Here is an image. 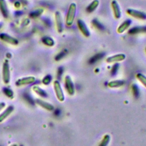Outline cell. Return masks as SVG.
<instances>
[{"label":"cell","mask_w":146,"mask_h":146,"mask_svg":"<svg viewBox=\"0 0 146 146\" xmlns=\"http://www.w3.org/2000/svg\"><path fill=\"white\" fill-rule=\"evenodd\" d=\"M132 93L135 98H138L140 95V90L138 86L136 84H133L132 85Z\"/></svg>","instance_id":"obj_26"},{"label":"cell","mask_w":146,"mask_h":146,"mask_svg":"<svg viewBox=\"0 0 146 146\" xmlns=\"http://www.w3.org/2000/svg\"><path fill=\"white\" fill-rule=\"evenodd\" d=\"M104 52H99L93 55L88 60V63L90 64H92L93 63H95L97 62L98 61L100 60L102 58H103L104 56Z\"/></svg>","instance_id":"obj_18"},{"label":"cell","mask_w":146,"mask_h":146,"mask_svg":"<svg viewBox=\"0 0 146 146\" xmlns=\"http://www.w3.org/2000/svg\"><path fill=\"white\" fill-rule=\"evenodd\" d=\"M51 81V76L50 75H47L46 76H45L43 79H42V83L44 84H48Z\"/></svg>","instance_id":"obj_28"},{"label":"cell","mask_w":146,"mask_h":146,"mask_svg":"<svg viewBox=\"0 0 146 146\" xmlns=\"http://www.w3.org/2000/svg\"><path fill=\"white\" fill-rule=\"evenodd\" d=\"M62 72H63V68L62 67H60L59 68V70H58V76H60L62 74Z\"/></svg>","instance_id":"obj_31"},{"label":"cell","mask_w":146,"mask_h":146,"mask_svg":"<svg viewBox=\"0 0 146 146\" xmlns=\"http://www.w3.org/2000/svg\"><path fill=\"white\" fill-rule=\"evenodd\" d=\"M143 33H146V26H134L130 28L128 31V33L130 35H135Z\"/></svg>","instance_id":"obj_13"},{"label":"cell","mask_w":146,"mask_h":146,"mask_svg":"<svg viewBox=\"0 0 146 146\" xmlns=\"http://www.w3.org/2000/svg\"><path fill=\"white\" fill-rule=\"evenodd\" d=\"M33 90L35 93H36L38 95H40L42 97H46L47 96L46 92L43 90H42L41 88H40L38 86H33Z\"/></svg>","instance_id":"obj_22"},{"label":"cell","mask_w":146,"mask_h":146,"mask_svg":"<svg viewBox=\"0 0 146 146\" xmlns=\"http://www.w3.org/2000/svg\"><path fill=\"white\" fill-rule=\"evenodd\" d=\"M3 92L4 94L7 96V97H12L13 96V92L12 91V90H11L9 88H5L3 90Z\"/></svg>","instance_id":"obj_30"},{"label":"cell","mask_w":146,"mask_h":146,"mask_svg":"<svg viewBox=\"0 0 146 146\" xmlns=\"http://www.w3.org/2000/svg\"><path fill=\"white\" fill-rule=\"evenodd\" d=\"M10 69L9 65L7 61L5 62L2 67V78L3 81L5 84H7L10 82Z\"/></svg>","instance_id":"obj_6"},{"label":"cell","mask_w":146,"mask_h":146,"mask_svg":"<svg viewBox=\"0 0 146 146\" xmlns=\"http://www.w3.org/2000/svg\"><path fill=\"white\" fill-rule=\"evenodd\" d=\"M92 25L93 26L95 27V28H96L98 30H103L104 29V26H103V25L100 22L98 19H94L92 22Z\"/></svg>","instance_id":"obj_21"},{"label":"cell","mask_w":146,"mask_h":146,"mask_svg":"<svg viewBox=\"0 0 146 146\" xmlns=\"http://www.w3.org/2000/svg\"><path fill=\"white\" fill-rule=\"evenodd\" d=\"M10 146H17V144H12V145H10Z\"/></svg>","instance_id":"obj_33"},{"label":"cell","mask_w":146,"mask_h":146,"mask_svg":"<svg viewBox=\"0 0 146 146\" xmlns=\"http://www.w3.org/2000/svg\"><path fill=\"white\" fill-rule=\"evenodd\" d=\"M36 103L37 104H38L39 106L42 107V108L46 109L48 111H52L54 110V107L50 103H47L46 102H44L40 99H37L36 100Z\"/></svg>","instance_id":"obj_14"},{"label":"cell","mask_w":146,"mask_h":146,"mask_svg":"<svg viewBox=\"0 0 146 146\" xmlns=\"http://www.w3.org/2000/svg\"><path fill=\"white\" fill-rule=\"evenodd\" d=\"M136 77L137 79L146 88V76L141 73H137Z\"/></svg>","instance_id":"obj_23"},{"label":"cell","mask_w":146,"mask_h":146,"mask_svg":"<svg viewBox=\"0 0 146 146\" xmlns=\"http://www.w3.org/2000/svg\"><path fill=\"white\" fill-rule=\"evenodd\" d=\"M76 13V5L75 3H71L68 7L66 17V24L67 26H71L74 22Z\"/></svg>","instance_id":"obj_1"},{"label":"cell","mask_w":146,"mask_h":146,"mask_svg":"<svg viewBox=\"0 0 146 146\" xmlns=\"http://www.w3.org/2000/svg\"><path fill=\"white\" fill-rule=\"evenodd\" d=\"M55 19L56 23V29L58 33H62L63 31V21H62V17L61 14L59 11H57L55 12Z\"/></svg>","instance_id":"obj_10"},{"label":"cell","mask_w":146,"mask_h":146,"mask_svg":"<svg viewBox=\"0 0 146 146\" xmlns=\"http://www.w3.org/2000/svg\"><path fill=\"white\" fill-rule=\"evenodd\" d=\"M0 39L3 41L11 44H17L18 43V40L16 38L5 33H2L0 34Z\"/></svg>","instance_id":"obj_11"},{"label":"cell","mask_w":146,"mask_h":146,"mask_svg":"<svg viewBox=\"0 0 146 146\" xmlns=\"http://www.w3.org/2000/svg\"><path fill=\"white\" fill-rule=\"evenodd\" d=\"M14 107L13 106L8 107L5 111H4L1 115H0V123L2 122L5 119H6L13 111Z\"/></svg>","instance_id":"obj_16"},{"label":"cell","mask_w":146,"mask_h":146,"mask_svg":"<svg viewBox=\"0 0 146 146\" xmlns=\"http://www.w3.org/2000/svg\"><path fill=\"white\" fill-rule=\"evenodd\" d=\"M99 5V1L98 0H94L87 6L86 10L87 13H91L97 9Z\"/></svg>","instance_id":"obj_15"},{"label":"cell","mask_w":146,"mask_h":146,"mask_svg":"<svg viewBox=\"0 0 146 146\" xmlns=\"http://www.w3.org/2000/svg\"><path fill=\"white\" fill-rule=\"evenodd\" d=\"M5 106V103L3 102L0 103V111Z\"/></svg>","instance_id":"obj_32"},{"label":"cell","mask_w":146,"mask_h":146,"mask_svg":"<svg viewBox=\"0 0 146 146\" xmlns=\"http://www.w3.org/2000/svg\"><path fill=\"white\" fill-rule=\"evenodd\" d=\"M43 11V10L42 9H38L31 12L30 14V16L31 18H35L36 17H39V15H40L42 14Z\"/></svg>","instance_id":"obj_25"},{"label":"cell","mask_w":146,"mask_h":146,"mask_svg":"<svg viewBox=\"0 0 146 146\" xmlns=\"http://www.w3.org/2000/svg\"><path fill=\"white\" fill-rule=\"evenodd\" d=\"M127 13L128 15L140 20H146V13L134 9H128Z\"/></svg>","instance_id":"obj_2"},{"label":"cell","mask_w":146,"mask_h":146,"mask_svg":"<svg viewBox=\"0 0 146 146\" xmlns=\"http://www.w3.org/2000/svg\"><path fill=\"white\" fill-rule=\"evenodd\" d=\"M64 86L66 90L70 95H73L75 93V86L71 78L68 75L65 76L64 78Z\"/></svg>","instance_id":"obj_5"},{"label":"cell","mask_w":146,"mask_h":146,"mask_svg":"<svg viewBox=\"0 0 146 146\" xmlns=\"http://www.w3.org/2000/svg\"><path fill=\"white\" fill-rule=\"evenodd\" d=\"M125 59V55L124 54L120 53L115 54L113 55L110 56L106 59V62L107 63H117L124 60Z\"/></svg>","instance_id":"obj_9"},{"label":"cell","mask_w":146,"mask_h":146,"mask_svg":"<svg viewBox=\"0 0 146 146\" xmlns=\"http://www.w3.org/2000/svg\"><path fill=\"white\" fill-rule=\"evenodd\" d=\"M66 54V53L65 51H62L60 52L59 54H58L56 55V56H55V60H60L61 59H62V58L65 56Z\"/></svg>","instance_id":"obj_29"},{"label":"cell","mask_w":146,"mask_h":146,"mask_svg":"<svg viewBox=\"0 0 146 146\" xmlns=\"http://www.w3.org/2000/svg\"><path fill=\"white\" fill-rule=\"evenodd\" d=\"M110 141V136L109 135H105L100 141L99 146H107Z\"/></svg>","instance_id":"obj_24"},{"label":"cell","mask_w":146,"mask_h":146,"mask_svg":"<svg viewBox=\"0 0 146 146\" xmlns=\"http://www.w3.org/2000/svg\"><path fill=\"white\" fill-rule=\"evenodd\" d=\"M1 26H2V24H1V23H0V29L1 28Z\"/></svg>","instance_id":"obj_34"},{"label":"cell","mask_w":146,"mask_h":146,"mask_svg":"<svg viewBox=\"0 0 146 146\" xmlns=\"http://www.w3.org/2000/svg\"><path fill=\"white\" fill-rule=\"evenodd\" d=\"M124 83V82L122 80H115L110 81L108 83V86L110 88H119L122 86Z\"/></svg>","instance_id":"obj_19"},{"label":"cell","mask_w":146,"mask_h":146,"mask_svg":"<svg viewBox=\"0 0 146 146\" xmlns=\"http://www.w3.org/2000/svg\"><path fill=\"white\" fill-rule=\"evenodd\" d=\"M0 10L4 17H8V10L5 0H0Z\"/></svg>","instance_id":"obj_17"},{"label":"cell","mask_w":146,"mask_h":146,"mask_svg":"<svg viewBox=\"0 0 146 146\" xmlns=\"http://www.w3.org/2000/svg\"><path fill=\"white\" fill-rule=\"evenodd\" d=\"M35 78L34 76H29V77H25L21 79H18L17 80L15 84L17 86H22L25 84H29L33 83L35 82Z\"/></svg>","instance_id":"obj_12"},{"label":"cell","mask_w":146,"mask_h":146,"mask_svg":"<svg viewBox=\"0 0 146 146\" xmlns=\"http://www.w3.org/2000/svg\"><path fill=\"white\" fill-rule=\"evenodd\" d=\"M111 5L113 11L114 17L117 19H120L121 16V11L117 1L112 0L111 2Z\"/></svg>","instance_id":"obj_7"},{"label":"cell","mask_w":146,"mask_h":146,"mask_svg":"<svg viewBox=\"0 0 146 146\" xmlns=\"http://www.w3.org/2000/svg\"><path fill=\"white\" fill-rule=\"evenodd\" d=\"M145 53H146V47H145Z\"/></svg>","instance_id":"obj_35"},{"label":"cell","mask_w":146,"mask_h":146,"mask_svg":"<svg viewBox=\"0 0 146 146\" xmlns=\"http://www.w3.org/2000/svg\"><path fill=\"white\" fill-rule=\"evenodd\" d=\"M132 24V21L130 19H127L124 20L117 27V32L119 34H123L126 30L129 29Z\"/></svg>","instance_id":"obj_8"},{"label":"cell","mask_w":146,"mask_h":146,"mask_svg":"<svg viewBox=\"0 0 146 146\" xmlns=\"http://www.w3.org/2000/svg\"><path fill=\"white\" fill-rule=\"evenodd\" d=\"M42 42L47 46H53L55 44V42L52 38L50 36H44L42 39Z\"/></svg>","instance_id":"obj_20"},{"label":"cell","mask_w":146,"mask_h":146,"mask_svg":"<svg viewBox=\"0 0 146 146\" xmlns=\"http://www.w3.org/2000/svg\"><path fill=\"white\" fill-rule=\"evenodd\" d=\"M76 23L78 27L80 33L83 34V35L85 37H89L91 34L90 31L88 28L87 25L86 24L85 22L81 19H79L77 20Z\"/></svg>","instance_id":"obj_4"},{"label":"cell","mask_w":146,"mask_h":146,"mask_svg":"<svg viewBox=\"0 0 146 146\" xmlns=\"http://www.w3.org/2000/svg\"><path fill=\"white\" fill-rule=\"evenodd\" d=\"M54 88L56 96L59 101L63 102L64 100V95L59 81L55 80L54 82Z\"/></svg>","instance_id":"obj_3"},{"label":"cell","mask_w":146,"mask_h":146,"mask_svg":"<svg viewBox=\"0 0 146 146\" xmlns=\"http://www.w3.org/2000/svg\"><path fill=\"white\" fill-rule=\"evenodd\" d=\"M119 68V64L117 63H115L113 64L111 70V74L112 75H115L117 74V71Z\"/></svg>","instance_id":"obj_27"}]
</instances>
